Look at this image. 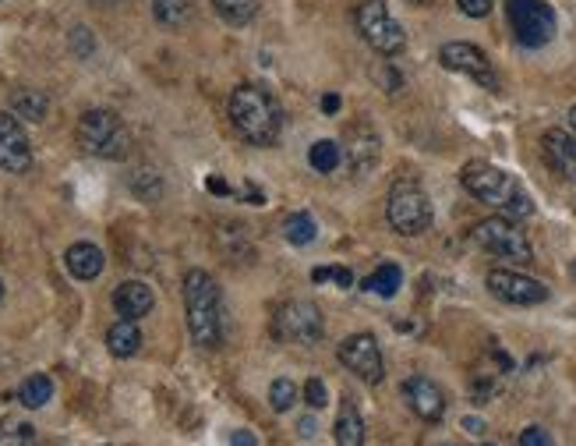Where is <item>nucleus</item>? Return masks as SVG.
<instances>
[{
    "instance_id": "1",
    "label": "nucleus",
    "mask_w": 576,
    "mask_h": 446,
    "mask_svg": "<svg viewBox=\"0 0 576 446\" xmlns=\"http://www.w3.org/2000/svg\"><path fill=\"white\" fill-rule=\"evenodd\" d=\"M463 188H467L474 199H481L485 206H495L502 216L509 220H523V216L534 213V202L531 195L523 192V185L516 181L513 174L499 170L495 163H485V160H470L460 174Z\"/></svg>"
},
{
    "instance_id": "2",
    "label": "nucleus",
    "mask_w": 576,
    "mask_h": 446,
    "mask_svg": "<svg viewBox=\"0 0 576 446\" xmlns=\"http://www.w3.org/2000/svg\"><path fill=\"white\" fill-rule=\"evenodd\" d=\"M230 121H234L237 135L251 146H273L280 139L283 110L262 85H237L230 93Z\"/></svg>"
},
{
    "instance_id": "3",
    "label": "nucleus",
    "mask_w": 576,
    "mask_h": 446,
    "mask_svg": "<svg viewBox=\"0 0 576 446\" xmlns=\"http://www.w3.org/2000/svg\"><path fill=\"white\" fill-rule=\"evenodd\" d=\"M184 308L188 330L198 347H216L223 337V298L216 280L205 270H188L184 277Z\"/></svg>"
},
{
    "instance_id": "4",
    "label": "nucleus",
    "mask_w": 576,
    "mask_h": 446,
    "mask_svg": "<svg viewBox=\"0 0 576 446\" xmlns=\"http://www.w3.org/2000/svg\"><path fill=\"white\" fill-rule=\"evenodd\" d=\"M75 139L82 146V153L99 156V160H124L131 146L128 128H124V121L114 110H85L78 117Z\"/></svg>"
},
{
    "instance_id": "5",
    "label": "nucleus",
    "mask_w": 576,
    "mask_h": 446,
    "mask_svg": "<svg viewBox=\"0 0 576 446\" xmlns=\"http://www.w3.org/2000/svg\"><path fill=\"white\" fill-rule=\"evenodd\" d=\"M389 227L403 238H417L432 227V202H428L425 188L414 185V181H396L393 192H389Z\"/></svg>"
},
{
    "instance_id": "6",
    "label": "nucleus",
    "mask_w": 576,
    "mask_h": 446,
    "mask_svg": "<svg viewBox=\"0 0 576 446\" xmlns=\"http://www.w3.org/2000/svg\"><path fill=\"white\" fill-rule=\"evenodd\" d=\"M474 241H478L485 252L516 262V266L534 262L531 241H527V234H523L520 227H516V220H509V216H488V220H481L478 227H474Z\"/></svg>"
},
{
    "instance_id": "7",
    "label": "nucleus",
    "mask_w": 576,
    "mask_h": 446,
    "mask_svg": "<svg viewBox=\"0 0 576 446\" xmlns=\"http://www.w3.org/2000/svg\"><path fill=\"white\" fill-rule=\"evenodd\" d=\"M357 29H361L364 43L382 57H393L407 47V32L389 15L386 0H364L357 8Z\"/></svg>"
},
{
    "instance_id": "8",
    "label": "nucleus",
    "mask_w": 576,
    "mask_h": 446,
    "mask_svg": "<svg viewBox=\"0 0 576 446\" xmlns=\"http://www.w3.org/2000/svg\"><path fill=\"white\" fill-rule=\"evenodd\" d=\"M506 15H509V29L516 32L523 47H545L552 43L555 36V11L552 4L545 0H509L506 4Z\"/></svg>"
},
{
    "instance_id": "9",
    "label": "nucleus",
    "mask_w": 576,
    "mask_h": 446,
    "mask_svg": "<svg viewBox=\"0 0 576 446\" xmlns=\"http://www.w3.org/2000/svg\"><path fill=\"white\" fill-rule=\"evenodd\" d=\"M273 333L290 344H315L322 337V312L319 305L311 301H287V305L276 312Z\"/></svg>"
},
{
    "instance_id": "10",
    "label": "nucleus",
    "mask_w": 576,
    "mask_h": 446,
    "mask_svg": "<svg viewBox=\"0 0 576 446\" xmlns=\"http://www.w3.org/2000/svg\"><path fill=\"white\" fill-rule=\"evenodd\" d=\"M439 61L446 71L467 75L470 82L485 85V89H499V75H495L492 61H488L485 50H478L474 43H446V47L439 50Z\"/></svg>"
},
{
    "instance_id": "11",
    "label": "nucleus",
    "mask_w": 576,
    "mask_h": 446,
    "mask_svg": "<svg viewBox=\"0 0 576 446\" xmlns=\"http://www.w3.org/2000/svg\"><path fill=\"white\" fill-rule=\"evenodd\" d=\"M340 362L354 372L357 379H364L368 386H379L386 376V365H382L379 340L372 333H354L340 344Z\"/></svg>"
},
{
    "instance_id": "12",
    "label": "nucleus",
    "mask_w": 576,
    "mask_h": 446,
    "mask_svg": "<svg viewBox=\"0 0 576 446\" xmlns=\"http://www.w3.org/2000/svg\"><path fill=\"white\" fill-rule=\"evenodd\" d=\"M488 291L499 301H509V305H541L548 298V287L541 280L516 270H492L488 273Z\"/></svg>"
},
{
    "instance_id": "13",
    "label": "nucleus",
    "mask_w": 576,
    "mask_h": 446,
    "mask_svg": "<svg viewBox=\"0 0 576 446\" xmlns=\"http://www.w3.org/2000/svg\"><path fill=\"white\" fill-rule=\"evenodd\" d=\"M32 167V146L15 114H0V170L22 174Z\"/></svg>"
},
{
    "instance_id": "14",
    "label": "nucleus",
    "mask_w": 576,
    "mask_h": 446,
    "mask_svg": "<svg viewBox=\"0 0 576 446\" xmlns=\"http://www.w3.org/2000/svg\"><path fill=\"white\" fill-rule=\"evenodd\" d=\"M403 397H407L410 411H414L421 422H442L446 415V393H442L439 383H432L428 376H410L403 383Z\"/></svg>"
},
{
    "instance_id": "15",
    "label": "nucleus",
    "mask_w": 576,
    "mask_h": 446,
    "mask_svg": "<svg viewBox=\"0 0 576 446\" xmlns=\"http://www.w3.org/2000/svg\"><path fill=\"white\" fill-rule=\"evenodd\" d=\"M541 146H545L548 167L566 177V181H576V135H569L562 128H548Z\"/></svg>"
},
{
    "instance_id": "16",
    "label": "nucleus",
    "mask_w": 576,
    "mask_h": 446,
    "mask_svg": "<svg viewBox=\"0 0 576 446\" xmlns=\"http://www.w3.org/2000/svg\"><path fill=\"white\" fill-rule=\"evenodd\" d=\"M156 298H152V287L142 284V280H124L114 291V308L121 319H142L152 312Z\"/></svg>"
},
{
    "instance_id": "17",
    "label": "nucleus",
    "mask_w": 576,
    "mask_h": 446,
    "mask_svg": "<svg viewBox=\"0 0 576 446\" xmlns=\"http://www.w3.org/2000/svg\"><path fill=\"white\" fill-rule=\"evenodd\" d=\"M64 262H68L71 277H78V280H96L99 273H103V266H107L103 252H99L96 245H89V241H78V245H71L68 255H64Z\"/></svg>"
},
{
    "instance_id": "18",
    "label": "nucleus",
    "mask_w": 576,
    "mask_h": 446,
    "mask_svg": "<svg viewBox=\"0 0 576 446\" xmlns=\"http://www.w3.org/2000/svg\"><path fill=\"white\" fill-rule=\"evenodd\" d=\"M336 446H364V418L350 397L340 400V415H336Z\"/></svg>"
},
{
    "instance_id": "19",
    "label": "nucleus",
    "mask_w": 576,
    "mask_h": 446,
    "mask_svg": "<svg viewBox=\"0 0 576 446\" xmlns=\"http://www.w3.org/2000/svg\"><path fill=\"white\" fill-rule=\"evenodd\" d=\"M11 114L18 117V121H46V114H50V96L39 93V89H15L11 93Z\"/></svg>"
},
{
    "instance_id": "20",
    "label": "nucleus",
    "mask_w": 576,
    "mask_h": 446,
    "mask_svg": "<svg viewBox=\"0 0 576 446\" xmlns=\"http://www.w3.org/2000/svg\"><path fill=\"white\" fill-rule=\"evenodd\" d=\"M350 170L354 174H364V170L372 167L379 160V139H375L372 128H350Z\"/></svg>"
},
{
    "instance_id": "21",
    "label": "nucleus",
    "mask_w": 576,
    "mask_h": 446,
    "mask_svg": "<svg viewBox=\"0 0 576 446\" xmlns=\"http://www.w3.org/2000/svg\"><path fill=\"white\" fill-rule=\"evenodd\" d=\"M107 347L114 358H131V354H138V347H142V333H138L135 319H121V323L110 326Z\"/></svg>"
},
{
    "instance_id": "22",
    "label": "nucleus",
    "mask_w": 576,
    "mask_h": 446,
    "mask_svg": "<svg viewBox=\"0 0 576 446\" xmlns=\"http://www.w3.org/2000/svg\"><path fill=\"white\" fill-rule=\"evenodd\" d=\"M152 15L167 29H184L195 22V0H152Z\"/></svg>"
},
{
    "instance_id": "23",
    "label": "nucleus",
    "mask_w": 576,
    "mask_h": 446,
    "mask_svg": "<svg viewBox=\"0 0 576 446\" xmlns=\"http://www.w3.org/2000/svg\"><path fill=\"white\" fill-rule=\"evenodd\" d=\"M400 284H403L400 266H396V262H382L372 277L361 280V291H372V294H379V298H393V294L400 291Z\"/></svg>"
},
{
    "instance_id": "24",
    "label": "nucleus",
    "mask_w": 576,
    "mask_h": 446,
    "mask_svg": "<svg viewBox=\"0 0 576 446\" xmlns=\"http://www.w3.org/2000/svg\"><path fill=\"white\" fill-rule=\"evenodd\" d=\"M216 15L230 25H248L262 11V0H213Z\"/></svg>"
},
{
    "instance_id": "25",
    "label": "nucleus",
    "mask_w": 576,
    "mask_h": 446,
    "mask_svg": "<svg viewBox=\"0 0 576 446\" xmlns=\"http://www.w3.org/2000/svg\"><path fill=\"white\" fill-rule=\"evenodd\" d=\"M283 238L290 241V245H311V241L319 238V223L311 220L308 213H290L287 220H283Z\"/></svg>"
},
{
    "instance_id": "26",
    "label": "nucleus",
    "mask_w": 576,
    "mask_h": 446,
    "mask_svg": "<svg viewBox=\"0 0 576 446\" xmlns=\"http://www.w3.org/2000/svg\"><path fill=\"white\" fill-rule=\"evenodd\" d=\"M0 446H43V439H39V432L29 422L4 418L0 422Z\"/></svg>"
},
{
    "instance_id": "27",
    "label": "nucleus",
    "mask_w": 576,
    "mask_h": 446,
    "mask_svg": "<svg viewBox=\"0 0 576 446\" xmlns=\"http://www.w3.org/2000/svg\"><path fill=\"white\" fill-rule=\"evenodd\" d=\"M54 397V379L50 376H29L22 386H18V400H22L25 408H43L46 400Z\"/></svg>"
},
{
    "instance_id": "28",
    "label": "nucleus",
    "mask_w": 576,
    "mask_h": 446,
    "mask_svg": "<svg viewBox=\"0 0 576 446\" xmlns=\"http://www.w3.org/2000/svg\"><path fill=\"white\" fill-rule=\"evenodd\" d=\"M340 160H343V149L336 146V142H329V139L315 142V146H311V153H308V163L319 170V174H333V170L340 167Z\"/></svg>"
},
{
    "instance_id": "29",
    "label": "nucleus",
    "mask_w": 576,
    "mask_h": 446,
    "mask_svg": "<svg viewBox=\"0 0 576 446\" xmlns=\"http://www.w3.org/2000/svg\"><path fill=\"white\" fill-rule=\"evenodd\" d=\"M297 400V386L290 383V379H276L273 386H269V404H273V411H290Z\"/></svg>"
},
{
    "instance_id": "30",
    "label": "nucleus",
    "mask_w": 576,
    "mask_h": 446,
    "mask_svg": "<svg viewBox=\"0 0 576 446\" xmlns=\"http://www.w3.org/2000/svg\"><path fill=\"white\" fill-rule=\"evenodd\" d=\"M304 400H308L311 408H326L329 404L326 383H322V379H308V383H304Z\"/></svg>"
},
{
    "instance_id": "31",
    "label": "nucleus",
    "mask_w": 576,
    "mask_h": 446,
    "mask_svg": "<svg viewBox=\"0 0 576 446\" xmlns=\"http://www.w3.org/2000/svg\"><path fill=\"white\" fill-rule=\"evenodd\" d=\"M520 446H555V443H552V436H548V429L527 425V429L520 432Z\"/></svg>"
},
{
    "instance_id": "32",
    "label": "nucleus",
    "mask_w": 576,
    "mask_h": 446,
    "mask_svg": "<svg viewBox=\"0 0 576 446\" xmlns=\"http://www.w3.org/2000/svg\"><path fill=\"white\" fill-rule=\"evenodd\" d=\"M71 50H75L78 57L92 54V36H89V29H85V25H78V29L71 32Z\"/></svg>"
},
{
    "instance_id": "33",
    "label": "nucleus",
    "mask_w": 576,
    "mask_h": 446,
    "mask_svg": "<svg viewBox=\"0 0 576 446\" xmlns=\"http://www.w3.org/2000/svg\"><path fill=\"white\" fill-rule=\"evenodd\" d=\"M456 4H460V11L467 18H485L488 11H492L495 0H456Z\"/></svg>"
},
{
    "instance_id": "34",
    "label": "nucleus",
    "mask_w": 576,
    "mask_h": 446,
    "mask_svg": "<svg viewBox=\"0 0 576 446\" xmlns=\"http://www.w3.org/2000/svg\"><path fill=\"white\" fill-rule=\"evenodd\" d=\"M230 446H258V439L251 436L248 429H237L234 436H230Z\"/></svg>"
},
{
    "instance_id": "35",
    "label": "nucleus",
    "mask_w": 576,
    "mask_h": 446,
    "mask_svg": "<svg viewBox=\"0 0 576 446\" xmlns=\"http://www.w3.org/2000/svg\"><path fill=\"white\" fill-rule=\"evenodd\" d=\"M333 280L340 287H354V277H350V270H343V266H333Z\"/></svg>"
},
{
    "instance_id": "36",
    "label": "nucleus",
    "mask_w": 576,
    "mask_h": 446,
    "mask_svg": "<svg viewBox=\"0 0 576 446\" xmlns=\"http://www.w3.org/2000/svg\"><path fill=\"white\" fill-rule=\"evenodd\" d=\"M205 188H209V192H216V195H227V192H230L223 177H209V181H205Z\"/></svg>"
},
{
    "instance_id": "37",
    "label": "nucleus",
    "mask_w": 576,
    "mask_h": 446,
    "mask_svg": "<svg viewBox=\"0 0 576 446\" xmlns=\"http://www.w3.org/2000/svg\"><path fill=\"white\" fill-rule=\"evenodd\" d=\"M322 110H326V114H336V110H340V96H336V93L322 96Z\"/></svg>"
},
{
    "instance_id": "38",
    "label": "nucleus",
    "mask_w": 576,
    "mask_h": 446,
    "mask_svg": "<svg viewBox=\"0 0 576 446\" xmlns=\"http://www.w3.org/2000/svg\"><path fill=\"white\" fill-rule=\"evenodd\" d=\"M463 429L474 432V436H481V432H485V422H481V418H463Z\"/></svg>"
},
{
    "instance_id": "39",
    "label": "nucleus",
    "mask_w": 576,
    "mask_h": 446,
    "mask_svg": "<svg viewBox=\"0 0 576 446\" xmlns=\"http://www.w3.org/2000/svg\"><path fill=\"white\" fill-rule=\"evenodd\" d=\"M89 4H96V8H114V4H121V0H89Z\"/></svg>"
},
{
    "instance_id": "40",
    "label": "nucleus",
    "mask_w": 576,
    "mask_h": 446,
    "mask_svg": "<svg viewBox=\"0 0 576 446\" xmlns=\"http://www.w3.org/2000/svg\"><path fill=\"white\" fill-rule=\"evenodd\" d=\"M297 429H301L304 436H311V432H315V422H301V425H297Z\"/></svg>"
},
{
    "instance_id": "41",
    "label": "nucleus",
    "mask_w": 576,
    "mask_h": 446,
    "mask_svg": "<svg viewBox=\"0 0 576 446\" xmlns=\"http://www.w3.org/2000/svg\"><path fill=\"white\" fill-rule=\"evenodd\" d=\"M410 4H417V8H428V4H432V0H410Z\"/></svg>"
},
{
    "instance_id": "42",
    "label": "nucleus",
    "mask_w": 576,
    "mask_h": 446,
    "mask_svg": "<svg viewBox=\"0 0 576 446\" xmlns=\"http://www.w3.org/2000/svg\"><path fill=\"white\" fill-rule=\"evenodd\" d=\"M569 124H573V131H576V107L569 110Z\"/></svg>"
},
{
    "instance_id": "43",
    "label": "nucleus",
    "mask_w": 576,
    "mask_h": 446,
    "mask_svg": "<svg viewBox=\"0 0 576 446\" xmlns=\"http://www.w3.org/2000/svg\"><path fill=\"white\" fill-rule=\"evenodd\" d=\"M0 298H4V284H0Z\"/></svg>"
},
{
    "instance_id": "44",
    "label": "nucleus",
    "mask_w": 576,
    "mask_h": 446,
    "mask_svg": "<svg viewBox=\"0 0 576 446\" xmlns=\"http://www.w3.org/2000/svg\"><path fill=\"white\" fill-rule=\"evenodd\" d=\"M573 280H576V262H573Z\"/></svg>"
},
{
    "instance_id": "45",
    "label": "nucleus",
    "mask_w": 576,
    "mask_h": 446,
    "mask_svg": "<svg viewBox=\"0 0 576 446\" xmlns=\"http://www.w3.org/2000/svg\"><path fill=\"white\" fill-rule=\"evenodd\" d=\"M481 446H492V443H481Z\"/></svg>"
}]
</instances>
